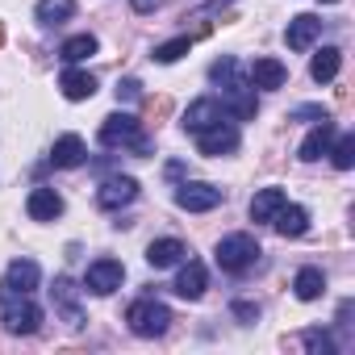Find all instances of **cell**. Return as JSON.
<instances>
[{
  "instance_id": "obj_31",
  "label": "cell",
  "mask_w": 355,
  "mask_h": 355,
  "mask_svg": "<svg viewBox=\"0 0 355 355\" xmlns=\"http://www.w3.org/2000/svg\"><path fill=\"white\" fill-rule=\"evenodd\" d=\"M326 117H330V109H326V105H297V109L288 113V121H313V125H318V121H326Z\"/></svg>"
},
{
  "instance_id": "obj_19",
  "label": "cell",
  "mask_w": 355,
  "mask_h": 355,
  "mask_svg": "<svg viewBox=\"0 0 355 355\" xmlns=\"http://www.w3.org/2000/svg\"><path fill=\"white\" fill-rule=\"evenodd\" d=\"M84 159H88V146H84L80 134H63V138L51 146V163H55V167H80Z\"/></svg>"
},
{
  "instance_id": "obj_3",
  "label": "cell",
  "mask_w": 355,
  "mask_h": 355,
  "mask_svg": "<svg viewBox=\"0 0 355 355\" xmlns=\"http://www.w3.org/2000/svg\"><path fill=\"white\" fill-rule=\"evenodd\" d=\"M125 322H130V330H134L138 338H159V334H167V326H171V309H167L163 301H155V297H142V301H134V305L125 309Z\"/></svg>"
},
{
  "instance_id": "obj_13",
  "label": "cell",
  "mask_w": 355,
  "mask_h": 355,
  "mask_svg": "<svg viewBox=\"0 0 355 355\" xmlns=\"http://www.w3.org/2000/svg\"><path fill=\"white\" fill-rule=\"evenodd\" d=\"M222 117H226L222 101H218V96H201V101L189 105V113H184V130H189V134H201V130H209V125L222 121Z\"/></svg>"
},
{
  "instance_id": "obj_2",
  "label": "cell",
  "mask_w": 355,
  "mask_h": 355,
  "mask_svg": "<svg viewBox=\"0 0 355 355\" xmlns=\"http://www.w3.org/2000/svg\"><path fill=\"white\" fill-rule=\"evenodd\" d=\"M259 243L251 239V234H226L222 243H218V251H214V259H218V268L226 272V276H247L255 263H259Z\"/></svg>"
},
{
  "instance_id": "obj_23",
  "label": "cell",
  "mask_w": 355,
  "mask_h": 355,
  "mask_svg": "<svg viewBox=\"0 0 355 355\" xmlns=\"http://www.w3.org/2000/svg\"><path fill=\"white\" fill-rule=\"evenodd\" d=\"M338 67H343V51H338V46H322V51L313 55V63H309V76H313L318 84H330V80L338 76Z\"/></svg>"
},
{
  "instance_id": "obj_22",
  "label": "cell",
  "mask_w": 355,
  "mask_h": 355,
  "mask_svg": "<svg viewBox=\"0 0 355 355\" xmlns=\"http://www.w3.org/2000/svg\"><path fill=\"white\" fill-rule=\"evenodd\" d=\"M175 293H180L184 301H197V297L205 293V268H201L197 259H189V263L180 268V276H175Z\"/></svg>"
},
{
  "instance_id": "obj_17",
  "label": "cell",
  "mask_w": 355,
  "mask_h": 355,
  "mask_svg": "<svg viewBox=\"0 0 355 355\" xmlns=\"http://www.w3.org/2000/svg\"><path fill=\"white\" fill-rule=\"evenodd\" d=\"M59 88H63L67 101H88V96L96 92V76H92V71H80V67L71 63V67L59 76Z\"/></svg>"
},
{
  "instance_id": "obj_24",
  "label": "cell",
  "mask_w": 355,
  "mask_h": 355,
  "mask_svg": "<svg viewBox=\"0 0 355 355\" xmlns=\"http://www.w3.org/2000/svg\"><path fill=\"white\" fill-rule=\"evenodd\" d=\"M71 13H76V0H38V9H34L38 26H63Z\"/></svg>"
},
{
  "instance_id": "obj_21",
  "label": "cell",
  "mask_w": 355,
  "mask_h": 355,
  "mask_svg": "<svg viewBox=\"0 0 355 355\" xmlns=\"http://www.w3.org/2000/svg\"><path fill=\"white\" fill-rule=\"evenodd\" d=\"M284 201H288L284 189H259V193L251 197V222H272Z\"/></svg>"
},
{
  "instance_id": "obj_11",
  "label": "cell",
  "mask_w": 355,
  "mask_h": 355,
  "mask_svg": "<svg viewBox=\"0 0 355 355\" xmlns=\"http://www.w3.org/2000/svg\"><path fill=\"white\" fill-rule=\"evenodd\" d=\"M222 109L226 113H234V117H255V109H259V101H255V88H251V80H230L226 88H222Z\"/></svg>"
},
{
  "instance_id": "obj_6",
  "label": "cell",
  "mask_w": 355,
  "mask_h": 355,
  "mask_svg": "<svg viewBox=\"0 0 355 355\" xmlns=\"http://www.w3.org/2000/svg\"><path fill=\"white\" fill-rule=\"evenodd\" d=\"M121 280H125V268H121L117 259H92V263H88V272H84V288H88V293H96V297L117 293V288H121Z\"/></svg>"
},
{
  "instance_id": "obj_8",
  "label": "cell",
  "mask_w": 355,
  "mask_h": 355,
  "mask_svg": "<svg viewBox=\"0 0 355 355\" xmlns=\"http://www.w3.org/2000/svg\"><path fill=\"white\" fill-rule=\"evenodd\" d=\"M38 280H42V272H38V263H34V259H13V263H9V272H5V280H0V301L21 297V293H34V288H38Z\"/></svg>"
},
{
  "instance_id": "obj_32",
  "label": "cell",
  "mask_w": 355,
  "mask_h": 355,
  "mask_svg": "<svg viewBox=\"0 0 355 355\" xmlns=\"http://www.w3.org/2000/svg\"><path fill=\"white\" fill-rule=\"evenodd\" d=\"M142 96V84L134 80V76H125L121 84H117V101H138Z\"/></svg>"
},
{
  "instance_id": "obj_26",
  "label": "cell",
  "mask_w": 355,
  "mask_h": 355,
  "mask_svg": "<svg viewBox=\"0 0 355 355\" xmlns=\"http://www.w3.org/2000/svg\"><path fill=\"white\" fill-rule=\"evenodd\" d=\"M96 46H101V42H96L92 34H76V38H67V42H63V51H59V55H63V63H84L88 55H96Z\"/></svg>"
},
{
  "instance_id": "obj_30",
  "label": "cell",
  "mask_w": 355,
  "mask_h": 355,
  "mask_svg": "<svg viewBox=\"0 0 355 355\" xmlns=\"http://www.w3.org/2000/svg\"><path fill=\"white\" fill-rule=\"evenodd\" d=\"M209 80L218 84V88H226L230 80H239V59H230V55H222L214 67H209Z\"/></svg>"
},
{
  "instance_id": "obj_12",
  "label": "cell",
  "mask_w": 355,
  "mask_h": 355,
  "mask_svg": "<svg viewBox=\"0 0 355 355\" xmlns=\"http://www.w3.org/2000/svg\"><path fill=\"white\" fill-rule=\"evenodd\" d=\"M318 38H322V17H313V13H297L288 21V30H284L288 51H309Z\"/></svg>"
},
{
  "instance_id": "obj_33",
  "label": "cell",
  "mask_w": 355,
  "mask_h": 355,
  "mask_svg": "<svg viewBox=\"0 0 355 355\" xmlns=\"http://www.w3.org/2000/svg\"><path fill=\"white\" fill-rule=\"evenodd\" d=\"M230 309H234V318H243V322H255V318H259V305H251V301H234Z\"/></svg>"
},
{
  "instance_id": "obj_18",
  "label": "cell",
  "mask_w": 355,
  "mask_h": 355,
  "mask_svg": "<svg viewBox=\"0 0 355 355\" xmlns=\"http://www.w3.org/2000/svg\"><path fill=\"white\" fill-rule=\"evenodd\" d=\"M330 142H334V121L326 117V121H318V125L305 134V142H301V150H297V155H301L305 163H313V159H322V155L330 150Z\"/></svg>"
},
{
  "instance_id": "obj_34",
  "label": "cell",
  "mask_w": 355,
  "mask_h": 355,
  "mask_svg": "<svg viewBox=\"0 0 355 355\" xmlns=\"http://www.w3.org/2000/svg\"><path fill=\"white\" fill-rule=\"evenodd\" d=\"M159 5H163V0H130V9H134V13H142V17H146V13H155Z\"/></svg>"
},
{
  "instance_id": "obj_36",
  "label": "cell",
  "mask_w": 355,
  "mask_h": 355,
  "mask_svg": "<svg viewBox=\"0 0 355 355\" xmlns=\"http://www.w3.org/2000/svg\"><path fill=\"white\" fill-rule=\"evenodd\" d=\"M0 46H5V21H0Z\"/></svg>"
},
{
  "instance_id": "obj_5",
  "label": "cell",
  "mask_w": 355,
  "mask_h": 355,
  "mask_svg": "<svg viewBox=\"0 0 355 355\" xmlns=\"http://www.w3.org/2000/svg\"><path fill=\"white\" fill-rule=\"evenodd\" d=\"M5 305V330L9 334H34L38 326H42V309L30 301V293H21V297H9V301H0Z\"/></svg>"
},
{
  "instance_id": "obj_9",
  "label": "cell",
  "mask_w": 355,
  "mask_h": 355,
  "mask_svg": "<svg viewBox=\"0 0 355 355\" xmlns=\"http://www.w3.org/2000/svg\"><path fill=\"white\" fill-rule=\"evenodd\" d=\"M138 201V180L134 175H109V180L96 189V205L101 209H121Z\"/></svg>"
},
{
  "instance_id": "obj_7",
  "label": "cell",
  "mask_w": 355,
  "mask_h": 355,
  "mask_svg": "<svg viewBox=\"0 0 355 355\" xmlns=\"http://www.w3.org/2000/svg\"><path fill=\"white\" fill-rule=\"evenodd\" d=\"M51 301H55V309L63 313V322H67L71 330H80V326L88 322V318H84V309H80V284H76L71 276H55Z\"/></svg>"
},
{
  "instance_id": "obj_29",
  "label": "cell",
  "mask_w": 355,
  "mask_h": 355,
  "mask_svg": "<svg viewBox=\"0 0 355 355\" xmlns=\"http://www.w3.org/2000/svg\"><path fill=\"white\" fill-rule=\"evenodd\" d=\"M301 343H305V351H313V355H334V351H338L334 338H330V330H305Z\"/></svg>"
},
{
  "instance_id": "obj_4",
  "label": "cell",
  "mask_w": 355,
  "mask_h": 355,
  "mask_svg": "<svg viewBox=\"0 0 355 355\" xmlns=\"http://www.w3.org/2000/svg\"><path fill=\"white\" fill-rule=\"evenodd\" d=\"M222 201H226V189L205 184V180H189V184L175 189V205L189 209V214H209V209H218Z\"/></svg>"
},
{
  "instance_id": "obj_25",
  "label": "cell",
  "mask_w": 355,
  "mask_h": 355,
  "mask_svg": "<svg viewBox=\"0 0 355 355\" xmlns=\"http://www.w3.org/2000/svg\"><path fill=\"white\" fill-rule=\"evenodd\" d=\"M322 288H326L322 268H301V272H297V280H293V293H297L301 301H318V297H322Z\"/></svg>"
},
{
  "instance_id": "obj_15",
  "label": "cell",
  "mask_w": 355,
  "mask_h": 355,
  "mask_svg": "<svg viewBox=\"0 0 355 355\" xmlns=\"http://www.w3.org/2000/svg\"><path fill=\"white\" fill-rule=\"evenodd\" d=\"M26 214H30L34 222H55V218L63 214V197H59L55 189H34V193L26 197Z\"/></svg>"
},
{
  "instance_id": "obj_20",
  "label": "cell",
  "mask_w": 355,
  "mask_h": 355,
  "mask_svg": "<svg viewBox=\"0 0 355 355\" xmlns=\"http://www.w3.org/2000/svg\"><path fill=\"white\" fill-rule=\"evenodd\" d=\"M272 226H276L284 239H301V234L309 230V214H305L301 205H288V201H284V205H280V214L272 218Z\"/></svg>"
},
{
  "instance_id": "obj_27",
  "label": "cell",
  "mask_w": 355,
  "mask_h": 355,
  "mask_svg": "<svg viewBox=\"0 0 355 355\" xmlns=\"http://www.w3.org/2000/svg\"><path fill=\"white\" fill-rule=\"evenodd\" d=\"M326 155H330V163H334L338 171H351V167H355V134H343V138H334Z\"/></svg>"
},
{
  "instance_id": "obj_37",
  "label": "cell",
  "mask_w": 355,
  "mask_h": 355,
  "mask_svg": "<svg viewBox=\"0 0 355 355\" xmlns=\"http://www.w3.org/2000/svg\"><path fill=\"white\" fill-rule=\"evenodd\" d=\"M322 5H338V0H322Z\"/></svg>"
},
{
  "instance_id": "obj_14",
  "label": "cell",
  "mask_w": 355,
  "mask_h": 355,
  "mask_svg": "<svg viewBox=\"0 0 355 355\" xmlns=\"http://www.w3.org/2000/svg\"><path fill=\"white\" fill-rule=\"evenodd\" d=\"M284 80H288V67L280 59H255L251 63V88L276 92V88H284Z\"/></svg>"
},
{
  "instance_id": "obj_16",
  "label": "cell",
  "mask_w": 355,
  "mask_h": 355,
  "mask_svg": "<svg viewBox=\"0 0 355 355\" xmlns=\"http://www.w3.org/2000/svg\"><path fill=\"white\" fill-rule=\"evenodd\" d=\"M180 259H189V247L180 239H155L146 247V263L150 268H171V263H180Z\"/></svg>"
},
{
  "instance_id": "obj_35",
  "label": "cell",
  "mask_w": 355,
  "mask_h": 355,
  "mask_svg": "<svg viewBox=\"0 0 355 355\" xmlns=\"http://www.w3.org/2000/svg\"><path fill=\"white\" fill-rule=\"evenodd\" d=\"M146 109H150V117H163V113L171 109V101H167V96H159V101H146Z\"/></svg>"
},
{
  "instance_id": "obj_1",
  "label": "cell",
  "mask_w": 355,
  "mask_h": 355,
  "mask_svg": "<svg viewBox=\"0 0 355 355\" xmlns=\"http://www.w3.org/2000/svg\"><path fill=\"white\" fill-rule=\"evenodd\" d=\"M96 142L105 146V150H134V155H146L150 150V138L142 134V125H138V117H130V113H109L105 121H101V134H96Z\"/></svg>"
},
{
  "instance_id": "obj_28",
  "label": "cell",
  "mask_w": 355,
  "mask_h": 355,
  "mask_svg": "<svg viewBox=\"0 0 355 355\" xmlns=\"http://www.w3.org/2000/svg\"><path fill=\"white\" fill-rule=\"evenodd\" d=\"M193 51V34H180V38H171V42H163V46H155V63H175L180 55H189Z\"/></svg>"
},
{
  "instance_id": "obj_10",
  "label": "cell",
  "mask_w": 355,
  "mask_h": 355,
  "mask_svg": "<svg viewBox=\"0 0 355 355\" xmlns=\"http://www.w3.org/2000/svg\"><path fill=\"white\" fill-rule=\"evenodd\" d=\"M197 150L201 155H230V150H239V125H230L226 117L214 121L209 130L197 134Z\"/></svg>"
}]
</instances>
